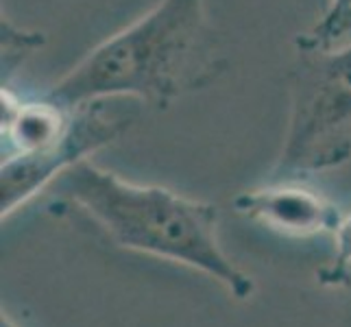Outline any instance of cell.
<instances>
[{
	"instance_id": "cell-5",
	"label": "cell",
	"mask_w": 351,
	"mask_h": 327,
	"mask_svg": "<svg viewBox=\"0 0 351 327\" xmlns=\"http://www.w3.org/2000/svg\"><path fill=\"white\" fill-rule=\"evenodd\" d=\"M234 210L253 223L301 238L334 234L343 221V214L330 199L297 179L269 181L262 188L240 192L234 199Z\"/></svg>"
},
{
	"instance_id": "cell-2",
	"label": "cell",
	"mask_w": 351,
	"mask_h": 327,
	"mask_svg": "<svg viewBox=\"0 0 351 327\" xmlns=\"http://www.w3.org/2000/svg\"><path fill=\"white\" fill-rule=\"evenodd\" d=\"M57 186L118 247L201 271L240 301L256 293L251 277L221 247L216 205L162 186L133 184L90 160L66 171Z\"/></svg>"
},
{
	"instance_id": "cell-1",
	"label": "cell",
	"mask_w": 351,
	"mask_h": 327,
	"mask_svg": "<svg viewBox=\"0 0 351 327\" xmlns=\"http://www.w3.org/2000/svg\"><path fill=\"white\" fill-rule=\"evenodd\" d=\"M227 68L205 16V0H160L53 83L48 99L75 107L138 99L166 109L210 88Z\"/></svg>"
},
{
	"instance_id": "cell-8",
	"label": "cell",
	"mask_w": 351,
	"mask_h": 327,
	"mask_svg": "<svg viewBox=\"0 0 351 327\" xmlns=\"http://www.w3.org/2000/svg\"><path fill=\"white\" fill-rule=\"evenodd\" d=\"M336 242V251L332 262L319 271V282L325 286H341L347 284L351 271V214L343 216L341 225L332 234Z\"/></svg>"
},
{
	"instance_id": "cell-9",
	"label": "cell",
	"mask_w": 351,
	"mask_h": 327,
	"mask_svg": "<svg viewBox=\"0 0 351 327\" xmlns=\"http://www.w3.org/2000/svg\"><path fill=\"white\" fill-rule=\"evenodd\" d=\"M347 14H351V0H330L328 9H325V14L321 18L336 20V18H343Z\"/></svg>"
},
{
	"instance_id": "cell-10",
	"label": "cell",
	"mask_w": 351,
	"mask_h": 327,
	"mask_svg": "<svg viewBox=\"0 0 351 327\" xmlns=\"http://www.w3.org/2000/svg\"><path fill=\"white\" fill-rule=\"evenodd\" d=\"M0 327H18V325H16L14 321H11V319L7 317V314L3 312V321H0Z\"/></svg>"
},
{
	"instance_id": "cell-6",
	"label": "cell",
	"mask_w": 351,
	"mask_h": 327,
	"mask_svg": "<svg viewBox=\"0 0 351 327\" xmlns=\"http://www.w3.org/2000/svg\"><path fill=\"white\" fill-rule=\"evenodd\" d=\"M297 51H336V48H351V14L325 20L319 18L317 24L306 33H299L295 40Z\"/></svg>"
},
{
	"instance_id": "cell-4",
	"label": "cell",
	"mask_w": 351,
	"mask_h": 327,
	"mask_svg": "<svg viewBox=\"0 0 351 327\" xmlns=\"http://www.w3.org/2000/svg\"><path fill=\"white\" fill-rule=\"evenodd\" d=\"M136 116L110 112L107 101H92L72 107L70 127L51 149L38 155L3 160L0 168V210L9 218L20 205L57 181L66 171L88 160L92 153L116 142L129 131Z\"/></svg>"
},
{
	"instance_id": "cell-3",
	"label": "cell",
	"mask_w": 351,
	"mask_h": 327,
	"mask_svg": "<svg viewBox=\"0 0 351 327\" xmlns=\"http://www.w3.org/2000/svg\"><path fill=\"white\" fill-rule=\"evenodd\" d=\"M288 125L271 181H304L351 157V48L297 51L286 77Z\"/></svg>"
},
{
	"instance_id": "cell-7",
	"label": "cell",
	"mask_w": 351,
	"mask_h": 327,
	"mask_svg": "<svg viewBox=\"0 0 351 327\" xmlns=\"http://www.w3.org/2000/svg\"><path fill=\"white\" fill-rule=\"evenodd\" d=\"M44 44L42 33H27L22 29H16L9 20L3 16V86L9 83L11 75L16 68L35 53V48Z\"/></svg>"
}]
</instances>
